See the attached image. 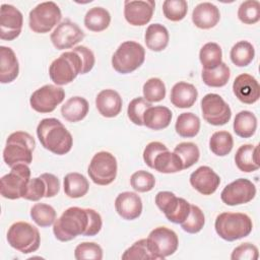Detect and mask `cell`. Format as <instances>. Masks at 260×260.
Returning a JSON list of instances; mask_svg holds the SVG:
<instances>
[{
  "label": "cell",
  "instance_id": "cell-1",
  "mask_svg": "<svg viewBox=\"0 0 260 260\" xmlns=\"http://www.w3.org/2000/svg\"><path fill=\"white\" fill-rule=\"evenodd\" d=\"M103 226L101 214L91 208L72 206L67 208L53 224V233L57 240L69 242L77 236L93 237Z\"/></svg>",
  "mask_w": 260,
  "mask_h": 260
},
{
  "label": "cell",
  "instance_id": "cell-2",
  "mask_svg": "<svg viewBox=\"0 0 260 260\" xmlns=\"http://www.w3.org/2000/svg\"><path fill=\"white\" fill-rule=\"evenodd\" d=\"M37 135L42 146L57 155L68 153L73 145L71 133L56 118L41 120L37 127Z\"/></svg>",
  "mask_w": 260,
  "mask_h": 260
},
{
  "label": "cell",
  "instance_id": "cell-3",
  "mask_svg": "<svg viewBox=\"0 0 260 260\" xmlns=\"http://www.w3.org/2000/svg\"><path fill=\"white\" fill-rule=\"evenodd\" d=\"M35 147L36 141L29 133L25 131L13 132L6 139L3 159L10 168L18 164L29 165L32 161Z\"/></svg>",
  "mask_w": 260,
  "mask_h": 260
},
{
  "label": "cell",
  "instance_id": "cell-4",
  "mask_svg": "<svg viewBox=\"0 0 260 260\" xmlns=\"http://www.w3.org/2000/svg\"><path fill=\"white\" fill-rule=\"evenodd\" d=\"M214 229L222 240L233 242L249 236L253 230V222L245 213L222 212L216 216Z\"/></svg>",
  "mask_w": 260,
  "mask_h": 260
},
{
  "label": "cell",
  "instance_id": "cell-5",
  "mask_svg": "<svg viewBox=\"0 0 260 260\" xmlns=\"http://www.w3.org/2000/svg\"><path fill=\"white\" fill-rule=\"evenodd\" d=\"M82 67L80 56L73 50L66 51L51 63L49 76L56 85H66L81 74Z\"/></svg>",
  "mask_w": 260,
  "mask_h": 260
},
{
  "label": "cell",
  "instance_id": "cell-6",
  "mask_svg": "<svg viewBox=\"0 0 260 260\" xmlns=\"http://www.w3.org/2000/svg\"><path fill=\"white\" fill-rule=\"evenodd\" d=\"M6 238L10 247L22 254L34 253L41 245L39 230L26 221H17L11 224Z\"/></svg>",
  "mask_w": 260,
  "mask_h": 260
},
{
  "label": "cell",
  "instance_id": "cell-7",
  "mask_svg": "<svg viewBox=\"0 0 260 260\" xmlns=\"http://www.w3.org/2000/svg\"><path fill=\"white\" fill-rule=\"evenodd\" d=\"M145 60V50L137 42L122 43L112 56L113 68L121 74H128L138 69Z\"/></svg>",
  "mask_w": 260,
  "mask_h": 260
},
{
  "label": "cell",
  "instance_id": "cell-8",
  "mask_svg": "<svg viewBox=\"0 0 260 260\" xmlns=\"http://www.w3.org/2000/svg\"><path fill=\"white\" fill-rule=\"evenodd\" d=\"M61 18L60 7L55 2H42L29 11L28 25L34 32L47 34L59 24Z\"/></svg>",
  "mask_w": 260,
  "mask_h": 260
},
{
  "label": "cell",
  "instance_id": "cell-9",
  "mask_svg": "<svg viewBox=\"0 0 260 260\" xmlns=\"http://www.w3.org/2000/svg\"><path fill=\"white\" fill-rule=\"evenodd\" d=\"M117 159L108 151L96 152L92 156L87 169L91 181L100 186H107L113 183L117 177Z\"/></svg>",
  "mask_w": 260,
  "mask_h": 260
},
{
  "label": "cell",
  "instance_id": "cell-10",
  "mask_svg": "<svg viewBox=\"0 0 260 260\" xmlns=\"http://www.w3.org/2000/svg\"><path fill=\"white\" fill-rule=\"evenodd\" d=\"M30 180V169L25 164H18L4 175L1 180L0 192L2 197L10 200L22 198L25 187Z\"/></svg>",
  "mask_w": 260,
  "mask_h": 260
},
{
  "label": "cell",
  "instance_id": "cell-11",
  "mask_svg": "<svg viewBox=\"0 0 260 260\" xmlns=\"http://www.w3.org/2000/svg\"><path fill=\"white\" fill-rule=\"evenodd\" d=\"M147 247L154 260L165 259L173 255L179 246L177 234L166 226H158L152 230L147 239Z\"/></svg>",
  "mask_w": 260,
  "mask_h": 260
},
{
  "label": "cell",
  "instance_id": "cell-12",
  "mask_svg": "<svg viewBox=\"0 0 260 260\" xmlns=\"http://www.w3.org/2000/svg\"><path fill=\"white\" fill-rule=\"evenodd\" d=\"M155 204L164 212L166 218L173 223H182L189 215L191 204L173 192L160 191L155 195Z\"/></svg>",
  "mask_w": 260,
  "mask_h": 260
},
{
  "label": "cell",
  "instance_id": "cell-13",
  "mask_svg": "<svg viewBox=\"0 0 260 260\" xmlns=\"http://www.w3.org/2000/svg\"><path fill=\"white\" fill-rule=\"evenodd\" d=\"M203 119L213 126L226 124L232 117V110L224 100L217 93H207L201 100Z\"/></svg>",
  "mask_w": 260,
  "mask_h": 260
},
{
  "label": "cell",
  "instance_id": "cell-14",
  "mask_svg": "<svg viewBox=\"0 0 260 260\" xmlns=\"http://www.w3.org/2000/svg\"><path fill=\"white\" fill-rule=\"evenodd\" d=\"M65 99V90L58 85L46 84L36 89L30 98L29 104L32 110L41 114L53 112Z\"/></svg>",
  "mask_w": 260,
  "mask_h": 260
},
{
  "label": "cell",
  "instance_id": "cell-15",
  "mask_svg": "<svg viewBox=\"0 0 260 260\" xmlns=\"http://www.w3.org/2000/svg\"><path fill=\"white\" fill-rule=\"evenodd\" d=\"M256 196V187L248 179L239 178L228 184L220 193L221 201L230 206L246 204Z\"/></svg>",
  "mask_w": 260,
  "mask_h": 260
},
{
  "label": "cell",
  "instance_id": "cell-16",
  "mask_svg": "<svg viewBox=\"0 0 260 260\" xmlns=\"http://www.w3.org/2000/svg\"><path fill=\"white\" fill-rule=\"evenodd\" d=\"M83 30L75 22L66 19L60 22L51 34V42L57 50L73 48L84 39Z\"/></svg>",
  "mask_w": 260,
  "mask_h": 260
},
{
  "label": "cell",
  "instance_id": "cell-17",
  "mask_svg": "<svg viewBox=\"0 0 260 260\" xmlns=\"http://www.w3.org/2000/svg\"><path fill=\"white\" fill-rule=\"evenodd\" d=\"M23 16L20 10L11 4H2L0 8V39L13 41L22 29Z\"/></svg>",
  "mask_w": 260,
  "mask_h": 260
},
{
  "label": "cell",
  "instance_id": "cell-18",
  "mask_svg": "<svg viewBox=\"0 0 260 260\" xmlns=\"http://www.w3.org/2000/svg\"><path fill=\"white\" fill-rule=\"evenodd\" d=\"M155 2L152 0L124 1V17L134 26H142L148 23L153 15Z\"/></svg>",
  "mask_w": 260,
  "mask_h": 260
},
{
  "label": "cell",
  "instance_id": "cell-19",
  "mask_svg": "<svg viewBox=\"0 0 260 260\" xmlns=\"http://www.w3.org/2000/svg\"><path fill=\"white\" fill-rule=\"evenodd\" d=\"M233 91L236 98L246 105H252L260 98L259 82L254 76L248 73H242L235 78Z\"/></svg>",
  "mask_w": 260,
  "mask_h": 260
},
{
  "label": "cell",
  "instance_id": "cell-20",
  "mask_svg": "<svg viewBox=\"0 0 260 260\" xmlns=\"http://www.w3.org/2000/svg\"><path fill=\"white\" fill-rule=\"evenodd\" d=\"M191 186L202 195L213 194L219 184V176L208 166H201L190 175Z\"/></svg>",
  "mask_w": 260,
  "mask_h": 260
},
{
  "label": "cell",
  "instance_id": "cell-21",
  "mask_svg": "<svg viewBox=\"0 0 260 260\" xmlns=\"http://www.w3.org/2000/svg\"><path fill=\"white\" fill-rule=\"evenodd\" d=\"M142 200L135 192H122L115 199L117 213L126 220L138 218L142 213Z\"/></svg>",
  "mask_w": 260,
  "mask_h": 260
},
{
  "label": "cell",
  "instance_id": "cell-22",
  "mask_svg": "<svg viewBox=\"0 0 260 260\" xmlns=\"http://www.w3.org/2000/svg\"><path fill=\"white\" fill-rule=\"evenodd\" d=\"M220 19L219 9L210 2H201L192 12V21L198 28L209 29L214 27Z\"/></svg>",
  "mask_w": 260,
  "mask_h": 260
},
{
  "label": "cell",
  "instance_id": "cell-23",
  "mask_svg": "<svg viewBox=\"0 0 260 260\" xmlns=\"http://www.w3.org/2000/svg\"><path fill=\"white\" fill-rule=\"evenodd\" d=\"M122 98L114 89H103L95 98V107L99 113L106 118L118 116L122 110Z\"/></svg>",
  "mask_w": 260,
  "mask_h": 260
},
{
  "label": "cell",
  "instance_id": "cell-24",
  "mask_svg": "<svg viewBox=\"0 0 260 260\" xmlns=\"http://www.w3.org/2000/svg\"><path fill=\"white\" fill-rule=\"evenodd\" d=\"M19 73V64L14 51L5 46L0 47V82L10 83Z\"/></svg>",
  "mask_w": 260,
  "mask_h": 260
},
{
  "label": "cell",
  "instance_id": "cell-25",
  "mask_svg": "<svg viewBox=\"0 0 260 260\" xmlns=\"http://www.w3.org/2000/svg\"><path fill=\"white\" fill-rule=\"evenodd\" d=\"M198 96L196 87L188 82L179 81L171 89V103L179 109L191 108Z\"/></svg>",
  "mask_w": 260,
  "mask_h": 260
},
{
  "label": "cell",
  "instance_id": "cell-26",
  "mask_svg": "<svg viewBox=\"0 0 260 260\" xmlns=\"http://www.w3.org/2000/svg\"><path fill=\"white\" fill-rule=\"evenodd\" d=\"M258 150V145H241L235 154V162L237 168L245 173H252L257 171L260 167Z\"/></svg>",
  "mask_w": 260,
  "mask_h": 260
},
{
  "label": "cell",
  "instance_id": "cell-27",
  "mask_svg": "<svg viewBox=\"0 0 260 260\" xmlns=\"http://www.w3.org/2000/svg\"><path fill=\"white\" fill-rule=\"evenodd\" d=\"M89 111L88 102L82 96H72L68 99L61 107L62 117L70 122L75 123L83 120Z\"/></svg>",
  "mask_w": 260,
  "mask_h": 260
},
{
  "label": "cell",
  "instance_id": "cell-28",
  "mask_svg": "<svg viewBox=\"0 0 260 260\" xmlns=\"http://www.w3.org/2000/svg\"><path fill=\"white\" fill-rule=\"evenodd\" d=\"M172 111L164 106L149 107L143 115V125L151 130L167 128L172 120Z\"/></svg>",
  "mask_w": 260,
  "mask_h": 260
},
{
  "label": "cell",
  "instance_id": "cell-29",
  "mask_svg": "<svg viewBox=\"0 0 260 260\" xmlns=\"http://www.w3.org/2000/svg\"><path fill=\"white\" fill-rule=\"evenodd\" d=\"M170 35L167 27L160 23L149 24L144 34L146 47L154 52L165 50L169 44Z\"/></svg>",
  "mask_w": 260,
  "mask_h": 260
},
{
  "label": "cell",
  "instance_id": "cell-30",
  "mask_svg": "<svg viewBox=\"0 0 260 260\" xmlns=\"http://www.w3.org/2000/svg\"><path fill=\"white\" fill-rule=\"evenodd\" d=\"M64 193L70 198H80L86 195L89 189L87 179L80 173H68L63 180Z\"/></svg>",
  "mask_w": 260,
  "mask_h": 260
},
{
  "label": "cell",
  "instance_id": "cell-31",
  "mask_svg": "<svg viewBox=\"0 0 260 260\" xmlns=\"http://www.w3.org/2000/svg\"><path fill=\"white\" fill-rule=\"evenodd\" d=\"M111 23V14L104 7H92L84 16V25L88 30L100 32L109 27Z\"/></svg>",
  "mask_w": 260,
  "mask_h": 260
},
{
  "label": "cell",
  "instance_id": "cell-32",
  "mask_svg": "<svg viewBox=\"0 0 260 260\" xmlns=\"http://www.w3.org/2000/svg\"><path fill=\"white\" fill-rule=\"evenodd\" d=\"M151 169L162 174H174L184 170L180 157L174 151L171 152L169 149L159 152L155 156Z\"/></svg>",
  "mask_w": 260,
  "mask_h": 260
},
{
  "label": "cell",
  "instance_id": "cell-33",
  "mask_svg": "<svg viewBox=\"0 0 260 260\" xmlns=\"http://www.w3.org/2000/svg\"><path fill=\"white\" fill-rule=\"evenodd\" d=\"M233 128L239 137L250 138L256 132L257 118L250 111H241L235 117Z\"/></svg>",
  "mask_w": 260,
  "mask_h": 260
},
{
  "label": "cell",
  "instance_id": "cell-34",
  "mask_svg": "<svg viewBox=\"0 0 260 260\" xmlns=\"http://www.w3.org/2000/svg\"><path fill=\"white\" fill-rule=\"evenodd\" d=\"M175 130L181 137H195L200 130V119L191 112L182 113L177 118Z\"/></svg>",
  "mask_w": 260,
  "mask_h": 260
},
{
  "label": "cell",
  "instance_id": "cell-35",
  "mask_svg": "<svg viewBox=\"0 0 260 260\" xmlns=\"http://www.w3.org/2000/svg\"><path fill=\"white\" fill-rule=\"evenodd\" d=\"M199 60L203 69H215L222 62V51L220 46L213 42L204 44L199 52Z\"/></svg>",
  "mask_w": 260,
  "mask_h": 260
},
{
  "label": "cell",
  "instance_id": "cell-36",
  "mask_svg": "<svg viewBox=\"0 0 260 260\" xmlns=\"http://www.w3.org/2000/svg\"><path fill=\"white\" fill-rule=\"evenodd\" d=\"M255 57V49L253 45L247 41L236 43L230 52L232 62L238 67L248 66Z\"/></svg>",
  "mask_w": 260,
  "mask_h": 260
},
{
  "label": "cell",
  "instance_id": "cell-37",
  "mask_svg": "<svg viewBox=\"0 0 260 260\" xmlns=\"http://www.w3.org/2000/svg\"><path fill=\"white\" fill-rule=\"evenodd\" d=\"M231 77L230 67L224 63L221 64L212 70L202 69L201 78L203 82L210 87H221L224 86Z\"/></svg>",
  "mask_w": 260,
  "mask_h": 260
},
{
  "label": "cell",
  "instance_id": "cell-38",
  "mask_svg": "<svg viewBox=\"0 0 260 260\" xmlns=\"http://www.w3.org/2000/svg\"><path fill=\"white\" fill-rule=\"evenodd\" d=\"M234 146V138L228 131H216L209 139V148L217 156L228 155Z\"/></svg>",
  "mask_w": 260,
  "mask_h": 260
},
{
  "label": "cell",
  "instance_id": "cell-39",
  "mask_svg": "<svg viewBox=\"0 0 260 260\" xmlns=\"http://www.w3.org/2000/svg\"><path fill=\"white\" fill-rule=\"evenodd\" d=\"M56 215L54 207L46 203H36L30 208L31 219L41 228H47L54 224Z\"/></svg>",
  "mask_w": 260,
  "mask_h": 260
},
{
  "label": "cell",
  "instance_id": "cell-40",
  "mask_svg": "<svg viewBox=\"0 0 260 260\" xmlns=\"http://www.w3.org/2000/svg\"><path fill=\"white\" fill-rule=\"evenodd\" d=\"M174 152L180 157L183 169H189L195 165L200 157V150L193 142H181L174 148Z\"/></svg>",
  "mask_w": 260,
  "mask_h": 260
},
{
  "label": "cell",
  "instance_id": "cell-41",
  "mask_svg": "<svg viewBox=\"0 0 260 260\" xmlns=\"http://www.w3.org/2000/svg\"><path fill=\"white\" fill-rule=\"evenodd\" d=\"M143 98L151 103H157L165 99L166 96V85L164 81L157 77L149 78L143 84Z\"/></svg>",
  "mask_w": 260,
  "mask_h": 260
},
{
  "label": "cell",
  "instance_id": "cell-42",
  "mask_svg": "<svg viewBox=\"0 0 260 260\" xmlns=\"http://www.w3.org/2000/svg\"><path fill=\"white\" fill-rule=\"evenodd\" d=\"M188 12V4L185 0H166L162 3V13L171 21H180Z\"/></svg>",
  "mask_w": 260,
  "mask_h": 260
},
{
  "label": "cell",
  "instance_id": "cell-43",
  "mask_svg": "<svg viewBox=\"0 0 260 260\" xmlns=\"http://www.w3.org/2000/svg\"><path fill=\"white\" fill-rule=\"evenodd\" d=\"M238 18L245 24H254L260 19V3L257 0H247L238 9Z\"/></svg>",
  "mask_w": 260,
  "mask_h": 260
},
{
  "label": "cell",
  "instance_id": "cell-44",
  "mask_svg": "<svg viewBox=\"0 0 260 260\" xmlns=\"http://www.w3.org/2000/svg\"><path fill=\"white\" fill-rule=\"evenodd\" d=\"M205 224V216L203 211L194 204H191V209L188 217L181 223V228L189 234L199 233Z\"/></svg>",
  "mask_w": 260,
  "mask_h": 260
},
{
  "label": "cell",
  "instance_id": "cell-45",
  "mask_svg": "<svg viewBox=\"0 0 260 260\" xmlns=\"http://www.w3.org/2000/svg\"><path fill=\"white\" fill-rule=\"evenodd\" d=\"M149 107H151V104L144 98L138 96L133 99L127 108L128 118L133 124L137 126H143V115Z\"/></svg>",
  "mask_w": 260,
  "mask_h": 260
},
{
  "label": "cell",
  "instance_id": "cell-46",
  "mask_svg": "<svg viewBox=\"0 0 260 260\" xmlns=\"http://www.w3.org/2000/svg\"><path fill=\"white\" fill-rule=\"evenodd\" d=\"M130 184L135 191L144 193L154 188L155 178L151 173L144 170H140L132 174L130 178Z\"/></svg>",
  "mask_w": 260,
  "mask_h": 260
},
{
  "label": "cell",
  "instance_id": "cell-47",
  "mask_svg": "<svg viewBox=\"0 0 260 260\" xmlns=\"http://www.w3.org/2000/svg\"><path fill=\"white\" fill-rule=\"evenodd\" d=\"M74 257L76 260H102L103 249L102 247L93 242H83L76 246L74 250Z\"/></svg>",
  "mask_w": 260,
  "mask_h": 260
},
{
  "label": "cell",
  "instance_id": "cell-48",
  "mask_svg": "<svg viewBox=\"0 0 260 260\" xmlns=\"http://www.w3.org/2000/svg\"><path fill=\"white\" fill-rule=\"evenodd\" d=\"M123 260H133V259H151L154 260L152 254L147 247L146 239H141L136 241L132 246L125 250L122 255Z\"/></svg>",
  "mask_w": 260,
  "mask_h": 260
},
{
  "label": "cell",
  "instance_id": "cell-49",
  "mask_svg": "<svg viewBox=\"0 0 260 260\" xmlns=\"http://www.w3.org/2000/svg\"><path fill=\"white\" fill-rule=\"evenodd\" d=\"M47 186L41 177L32 178L28 181L22 198L29 201H39L46 196Z\"/></svg>",
  "mask_w": 260,
  "mask_h": 260
},
{
  "label": "cell",
  "instance_id": "cell-50",
  "mask_svg": "<svg viewBox=\"0 0 260 260\" xmlns=\"http://www.w3.org/2000/svg\"><path fill=\"white\" fill-rule=\"evenodd\" d=\"M258 248L251 243H243L236 247L231 255L232 260H257Z\"/></svg>",
  "mask_w": 260,
  "mask_h": 260
},
{
  "label": "cell",
  "instance_id": "cell-51",
  "mask_svg": "<svg viewBox=\"0 0 260 260\" xmlns=\"http://www.w3.org/2000/svg\"><path fill=\"white\" fill-rule=\"evenodd\" d=\"M72 50L74 52H76L81 58L82 65H83L81 74L88 73L93 68L94 63H95V58H94L93 52L85 46H76Z\"/></svg>",
  "mask_w": 260,
  "mask_h": 260
},
{
  "label": "cell",
  "instance_id": "cell-52",
  "mask_svg": "<svg viewBox=\"0 0 260 260\" xmlns=\"http://www.w3.org/2000/svg\"><path fill=\"white\" fill-rule=\"evenodd\" d=\"M166 149H168V147L164 143H161L159 141L149 142L145 146V148L143 150V160H144V162L151 169L155 156L159 152H161V151H164Z\"/></svg>",
  "mask_w": 260,
  "mask_h": 260
},
{
  "label": "cell",
  "instance_id": "cell-53",
  "mask_svg": "<svg viewBox=\"0 0 260 260\" xmlns=\"http://www.w3.org/2000/svg\"><path fill=\"white\" fill-rule=\"evenodd\" d=\"M46 183L47 186V193H46V198H52L56 196L59 191H60V181L59 179L51 174V173H44L40 176Z\"/></svg>",
  "mask_w": 260,
  "mask_h": 260
}]
</instances>
